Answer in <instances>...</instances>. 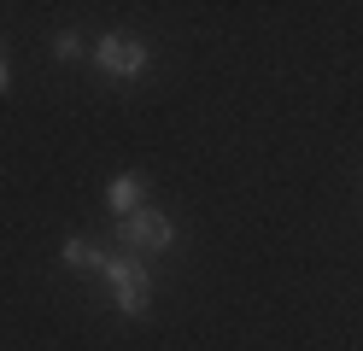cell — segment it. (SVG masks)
Here are the masks:
<instances>
[{"mask_svg": "<svg viewBox=\"0 0 363 351\" xmlns=\"http://www.w3.org/2000/svg\"><path fill=\"white\" fill-rule=\"evenodd\" d=\"M12 88V65H6V53H0V94Z\"/></svg>", "mask_w": 363, "mask_h": 351, "instance_id": "7", "label": "cell"}, {"mask_svg": "<svg viewBox=\"0 0 363 351\" xmlns=\"http://www.w3.org/2000/svg\"><path fill=\"white\" fill-rule=\"evenodd\" d=\"M59 264L65 269H100L106 264V246L88 240V234H65V240H59Z\"/></svg>", "mask_w": 363, "mask_h": 351, "instance_id": "5", "label": "cell"}, {"mask_svg": "<svg viewBox=\"0 0 363 351\" xmlns=\"http://www.w3.org/2000/svg\"><path fill=\"white\" fill-rule=\"evenodd\" d=\"M141 205H147V176L123 170V176L106 182V211H111V223H118V217H135Z\"/></svg>", "mask_w": 363, "mask_h": 351, "instance_id": "4", "label": "cell"}, {"mask_svg": "<svg viewBox=\"0 0 363 351\" xmlns=\"http://www.w3.org/2000/svg\"><path fill=\"white\" fill-rule=\"evenodd\" d=\"M82 53H88V41H82L77 30H59V35H53V59H59V65H77Z\"/></svg>", "mask_w": 363, "mask_h": 351, "instance_id": "6", "label": "cell"}, {"mask_svg": "<svg viewBox=\"0 0 363 351\" xmlns=\"http://www.w3.org/2000/svg\"><path fill=\"white\" fill-rule=\"evenodd\" d=\"M111 240H118L123 252H176V223L164 217L158 205H141L135 217H118L111 223Z\"/></svg>", "mask_w": 363, "mask_h": 351, "instance_id": "3", "label": "cell"}, {"mask_svg": "<svg viewBox=\"0 0 363 351\" xmlns=\"http://www.w3.org/2000/svg\"><path fill=\"white\" fill-rule=\"evenodd\" d=\"M100 70V77H111V82H141L147 70H152V53H147V41L141 35H123V30H106L100 41H94V59H88Z\"/></svg>", "mask_w": 363, "mask_h": 351, "instance_id": "2", "label": "cell"}, {"mask_svg": "<svg viewBox=\"0 0 363 351\" xmlns=\"http://www.w3.org/2000/svg\"><path fill=\"white\" fill-rule=\"evenodd\" d=\"M100 275H106V287H111V304H118V316H147L152 311V269H147V257L141 252H106V264H100Z\"/></svg>", "mask_w": 363, "mask_h": 351, "instance_id": "1", "label": "cell"}]
</instances>
